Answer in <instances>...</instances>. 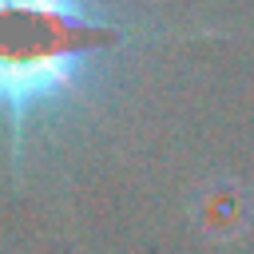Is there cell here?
I'll return each mask as SVG.
<instances>
[{"label": "cell", "instance_id": "obj_1", "mask_svg": "<svg viewBox=\"0 0 254 254\" xmlns=\"http://www.w3.org/2000/svg\"><path fill=\"white\" fill-rule=\"evenodd\" d=\"M123 28L83 12L75 0H0V111L12 135L75 91L83 64L119 44Z\"/></svg>", "mask_w": 254, "mask_h": 254}]
</instances>
